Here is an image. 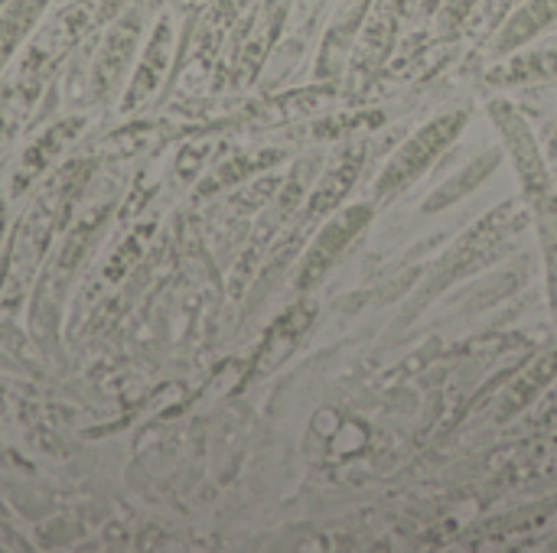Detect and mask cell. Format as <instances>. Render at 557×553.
I'll return each mask as SVG.
<instances>
[{
    "mask_svg": "<svg viewBox=\"0 0 557 553\" xmlns=\"http://www.w3.org/2000/svg\"><path fill=\"white\" fill-rule=\"evenodd\" d=\"M127 0H75L65 10H59L29 42L20 62V78L33 81L42 78L52 65H59L85 36L101 29V23H111Z\"/></svg>",
    "mask_w": 557,
    "mask_h": 553,
    "instance_id": "obj_1",
    "label": "cell"
},
{
    "mask_svg": "<svg viewBox=\"0 0 557 553\" xmlns=\"http://www.w3.org/2000/svg\"><path fill=\"white\" fill-rule=\"evenodd\" d=\"M490 117L506 140V153L522 183V196H525L529 209H539V205L557 199V179L548 169V156L539 147L529 121L509 101H490Z\"/></svg>",
    "mask_w": 557,
    "mask_h": 553,
    "instance_id": "obj_2",
    "label": "cell"
},
{
    "mask_svg": "<svg viewBox=\"0 0 557 553\" xmlns=\"http://www.w3.org/2000/svg\"><path fill=\"white\" fill-rule=\"evenodd\" d=\"M467 127V111H447L441 117H434L431 124H424L421 130H414L405 147L385 163L379 183H375V196L388 199L392 192H401L405 186H411L414 179H421L428 173V166L460 137V130Z\"/></svg>",
    "mask_w": 557,
    "mask_h": 553,
    "instance_id": "obj_3",
    "label": "cell"
},
{
    "mask_svg": "<svg viewBox=\"0 0 557 553\" xmlns=\"http://www.w3.org/2000/svg\"><path fill=\"white\" fill-rule=\"evenodd\" d=\"M140 29H144V7L127 0V7L108 23V33L101 36L98 55L91 62V72H88V95L95 101L108 98L117 88V81L124 78V72L137 52Z\"/></svg>",
    "mask_w": 557,
    "mask_h": 553,
    "instance_id": "obj_4",
    "label": "cell"
},
{
    "mask_svg": "<svg viewBox=\"0 0 557 553\" xmlns=\"http://www.w3.org/2000/svg\"><path fill=\"white\" fill-rule=\"evenodd\" d=\"M369 218H372V205H352V209L339 212L336 218H330L300 264L297 290H310L313 284H320V277L339 261V254L352 244V238L369 225Z\"/></svg>",
    "mask_w": 557,
    "mask_h": 553,
    "instance_id": "obj_5",
    "label": "cell"
},
{
    "mask_svg": "<svg viewBox=\"0 0 557 553\" xmlns=\"http://www.w3.org/2000/svg\"><path fill=\"white\" fill-rule=\"evenodd\" d=\"M414 3L418 0H372V7L366 13V23L359 29L356 55H352L356 72L369 75V72H375L385 62V55L392 52L395 36L401 29V20L411 13Z\"/></svg>",
    "mask_w": 557,
    "mask_h": 553,
    "instance_id": "obj_6",
    "label": "cell"
},
{
    "mask_svg": "<svg viewBox=\"0 0 557 553\" xmlns=\"http://www.w3.org/2000/svg\"><path fill=\"white\" fill-rule=\"evenodd\" d=\"M170 55H173V20L170 16H160L147 46H144V55L137 62V72L124 91V101H121V111H134L140 108L144 101H150V95L157 91V85L163 81L166 75V65H170Z\"/></svg>",
    "mask_w": 557,
    "mask_h": 553,
    "instance_id": "obj_7",
    "label": "cell"
},
{
    "mask_svg": "<svg viewBox=\"0 0 557 553\" xmlns=\"http://www.w3.org/2000/svg\"><path fill=\"white\" fill-rule=\"evenodd\" d=\"M372 0H339L336 13H333V23L323 36V49H320V75H339L349 62V52H352V42L366 23V13H369Z\"/></svg>",
    "mask_w": 557,
    "mask_h": 553,
    "instance_id": "obj_8",
    "label": "cell"
},
{
    "mask_svg": "<svg viewBox=\"0 0 557 553\" xmlns=\"http://www.w3.org/2000/svg\"><path fill=\"white\" fill-rule=\"evenodd\" d=\"M557 23V0H525L519 10H512V16L499 26L496 39H493V52L506 55L522 49L525 42H532L542 29H548Z\"/></svg>",
    "mask_w": 557,
    "mask_h": 553,
    "instance_id": "obj_9",
    "label": "cell"
},
{
    "mask_svg": "<svg viewBox=\"0 0 557 553\" xmlns=\"http://www.w3.org/2000/svg\"><path fill=\"white\" fill-rule=\"evenodd\" d=\"M362 156H366L362 147L343 150V153L336 156V163L323 173V183H320L317 192L310 196V205H307V215H304L307 222L317 218V215L333 212V209L343 202V196L352 189V183H356V176H359V169H362Z\"/></svg>",
    "mask_w": 557,
    "mask_h": 553,
    "instance_id": "obj_10",
    "label": "cell"
},
{
    "mask_svg": "<svg viewBox=\"0 0 557 553\" xmlns=\"http://www.w3.org/2000/svg\"><path fill=\"white\" fill-rule=\"evenodd\" d=\"M49 3L52 0H7L0 7V68L29 39V33L39 26Z\"/></svg>",
    "mask_w": 557,
    "mask_h": 553,
    "instance_id": "obj_11",
    "label": "cell"
},
{
    "mask_svg": "<svg viewBox=\"0 0 557 553\" xmlns=\"http://www.w3.org/2000/svg\"><path fill=\"white\" fill-rule=\"evenodd\" d=\"M557 375V352H548V355H542L529 372H522L519 375V381L503 394V407H499V420H509V417H516L519 411H525L548 385H552V378Z\"/></svg>",
    "mask_w": 557,
    "mask_h": 553,
    "instance_id": "obj_12",
    "label": "cell"
},
{
    "mask_svg": "<svg viewBox=\"0 0 557 553\" xmlns=\"http://www.w3.org/2000/svg\"><path fill=\"white\" fill-rule=\"evenodd\" d=\"M555 75L557 49H535V52L512 55L509 62H503L499 68H493L486 78L493 85H519V81H542V78H555Z\"/></svg>",
    "mask_w": 557,
    "mask_h": 553,
    "instance_id": "obj_13",
    "label": "cell"
},
{
    "mask_svg": "<svg viewBox=\"0 0 557 553\" xmlns=\"http://www.w3.org/2000/svg\"><path fill=\"white\" fill-rule=\"evenodd\" d=\"M78 127H82V121L78 117H72V121H65V124H59V127H52L33 150H26L23 153V163H20V176H16V189L20 186H26L33 176H39L42 169H46V163L62 150V143L72 137V134H78Z\"/></svg>",
    "mask_w": 557,
    "mask_h": 553,
    "instance_id": "obj_14",
    "label": "cell"
},
{
    "mask_svg": "<svg viewBox=\"0 0 557 553\" xmlns=\"http://www.w3.org/2000/svg\"><path fill=\"white\" fill-rule=\"evenodd\" d=\"M542 254H545V277H548V300H552V316L557 323V199L532 209Z\"/></svg>",
    "mask_w": 557,
    "mask_h": 553,
    "instance_id": "obj_15",
    "label": "cell"
},
{
    "mask_svg": "<svg viewBox=\"0 0 557 553\" xmlns=\"http://www.w3.org/2000/svg\"><path fill=\"white\" fill-rule=\"evenodd\" d=\"M310 319H313V306H300V310H290L287 316H281L274 323V329L268 336V349H264V355H268L271 365L290 355V349L297 345V339L304 336V329L310 326Z\"/></svg>",
    "mask_w": 557,
    "mask_h": 553,
    "instance_id": "obj_16",
    "label": "cell"
},
{
    "mask_svg": "<svg viewBox=\"0 0 557 553\" xmlns=\"http://www.w3.org/2000/svg\"><path fill=\"white\" fill-rule=\"evenodd\" d=\"M499 163V156L496 153H486L483 160H476V163H470L457 179H450L447 186H441L434 196H431V202H428V212H437V209H444V205H450V202H457L463 192H470L480 179H486V173L493 169Z\"/></svg>",
    "mask_w": 557,
    "mask_h": 553,
    "instance_id": "obj_17",
    "label": "cell"
},
{
    "mask_svg": "<svg viewBox=\"0 0 557 553\" xmlns=\"http://www.w3.org/2000/svg\"><path fill=\"white\" fill-rule=\"evenodd\" d=\"M480 3H483V0H441L437 10H434L437 29H441V33H457V29L473 16V10H476Z\"/></svg>",
    "mask_w": 557,
    "mask_h": 553,
    "instance_id": "obj_18",
    "label": "cell"
},
{
    "mask_svg": "<svg viewBox=\"0 0 557 553\" xmlns=\"http://www.w3.org/2000/svg\"><path fill=\"white\" fill-rule=\"evenodd\" d=\"M548 150H545V156H552V160H557V127L548 134V143H545Z\"/></svg>",
    "mask_w": 557,
    "mask_h": 553,
    "instance_id": "obj_19",
    "label": "cell"
},
{
    "mask_svg": "<svg viewBox=\"0 0 557 553\" xmlns=\"http://www.w3.org/2000/svg\"><path fill=\"white\" fill-rule=\"evenodd\" d=\"M418 3H421V13H434L441 0H418Z\"/></svg>",
    "mask_w": 557,
    "mask_h": 553,
    "instance_id": "obj_20",
    "label": "cell"
},
{
    "mask_svg": "<svg viewBox=\"0 0 557 553\" xmlns=\"http://www.w3.org/2000/svg\"><path fill=\"white\" fill-rule=\"evenodd\" d=\"M3 3H7V0H0V7H3Z\"/></svg>",
    "mask_w": 557,
    "mask_h": 553,
    "instance_id": "obj_21",
    "label": "cell"
}]
</instances>
